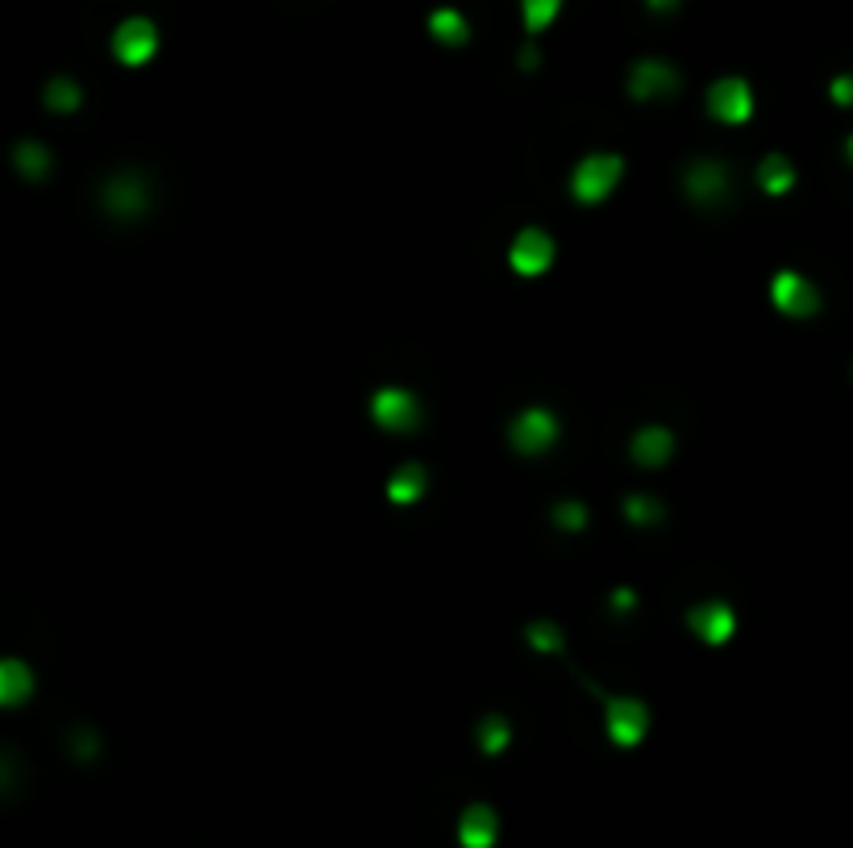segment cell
Segmentation results:
<instances>
[{
    "label": "cell",
    "mask_w": 853,
    "mask_h": 848,
    "mask_svg": "<svg viewBox=\"0 0 853 848\" xmlns=\"http://www.w3.org/2000/svg\"><path fill=\"white\" fill-rule=\"evenodd\" d=\"M554 258H558V245H554V238L546 233V229H537V225L521 229L508 245V266L516 271V275H525V279L546 275V271L554 266Z\"/></svg>",
    "instance_id": "cell-6"
},
{
    "label": "cell",
    "mask_w": 853,
    "mask_h": 848,
    "mask_svg": "<svg viewBox=\"0 0 853 848\" xmlns=\"http://www.w3.org/2000/svg\"><path fill=\"white\" fill-rule=\"evenodd\" d=\"M682 191L703 208L721 205L729 196V167L721 158H696L691 167L682 170Z\"/></svg>",
    "instance_id": "cell-9"
},
{
    "label": "cell",
    "mask_w": 853,
    "mask_h": 848,
    "mask_svg": "<svg viewBox=\"0 0 853 848\" xmlns=\"http://www.w3.org/2000/svg\"><path fill=\"white\" fill-rule=\"evenodd\" d=\"M758 188L766 196H787L796 188V163L787 154H766L758 163Z\"/></svg>",
    "instance_id": "cell-17"
},
{
    "label": "cell",
    "mask_w": 853,
    "mask_h": 848,
    "mask_svg": "<svg viewBox=\"0 0 853 848\" xmlns=\"http://www.w3.org/2000/svg\"><path fill=\"white\" fill-rule=\"evenodd\" d=\"M425 491H429V471H425L420 462H404V466L387 478V499L400 504V508L420 504V499H425Z\"/></svg>",
    "instance_id": "cell-16"
},
{
    "label": "cell",
    "mask_w": 853,
    "mask_h": 848,
    "mask_svg": "<svg viewBox=\"0 0 853 848\" xmlns=\"http://www.w3.org/2000/svg\"><path fill=\"white\" fill-rule=\"evenodd\" d=\"M558 416L550 408H525V412L516 416L508 425V445L516 453H525V458H537V453H546L558 441Z\"/></svg>",
    "instance_id": "cell-7"
},
{
    "label": "cell",
    "mask_w": 853,
    "mask_h": 848,
    "mask_svg": "<svg viewBox=\"0 0 853 848\" xmlns=\"http://www.w3.org/2000/svg\"><path fill=\"white\" fill-rule=\"evenodd\" d=\"M420 416H425V408L408 387H380L371 396V420L383 433H417Z\"/></svg>",
    "instance_id": "cell-2"
},
{
    "label": "cell",
    "mask_w": 853,
    "mask_h": 848,
    "mask_svg": "<svg viewBox=\"0 0 853 848\" xmlns=\"http://www.w3.org/2000/svg\"><path fill=\"white\" fill-rule=\"evenodd\" d=\"M679 84H682L679 71L666 58H642L628 71V96L633 100H663V96L679 92Z\"/></svg>",
    "instance_id": "cell-10"
},
{
    "label": "cell",
    "mask_w": 853,
    "mask_h": 848,
    "mask_svg": "<svg viewBox=\"0 0 853 848\" xmlns=\"http://www.w3.org/2000/svg\"><path fill=\"white\" fill-rule=\"evenodd\" d=\"M100 205L109 208L113 217H142L146 208H151V188H146V179L142 175H133V170H121V175H113L109 184H105V191H100Z\"/></svg>",
    "instance_id": "cell-11"
},
{
    "label": "cell",
    "mask_w": 853,
    "mask_h": 848,
    "mask_svg": "<svg viewBox=\"0 0 853 848\" xmlns=\"http://www.w3.org/2000/svg\"><path fill=\"white\" fill-rule=\"evenodd\" d=\"M845 154H850V163H853V133H850V142H845Z\"/></svg>",
    "instance_id": "cell-29"
},
{
    "label": "cell",
    "mask_w": 853,
    "mask_h": 848,
    "mask_svg": "<svg viewBox=\"0 0 853 848\" xmlns=\"http://www.w3.org/2000/svg\"><path fill=\"white\" fill-rule=\"evenodd\" d=\"M113 58L121 67H146L158 55V25L151 18H125L113 30Z\"/></svg>",
    "instance_id": "cell-5"
},
{
    "label": "cell",
    "mask_w": 853,
    "mask_h": 848,
    "mask_svg": "<svg viewBox=\"0 0 853 848\" xmlns=\"http://www.w3.org/2000/svg\"><path fill=\"white\" fill-rule=\"evenodd\" d=\"M500 840V815L488 803H474L458 819V845L462 848H495Z\"/></svg>",
    "instance_id": "cell-14"
},
{
    "label": "cell",
    "mask_w": 853,
    "mask_h": 848,
    "mask_svg": "<svg viewBox=\"0 0 853 848\" xmlns=\"http://www.w3.org/2000/svg\"><path fill=\"white\" fill-rule=\"evenodd\" d=\"M558 9H562V0H521V18H525V30H529V34L550 30L554 18H558Z\"/></svg>",
    "instance_id": "cell-24"
},
{
    "label": "cell",
    "mask_w": 853,
    "mask_h": 848,
    "mask_svg": "<svg viewBox=\"0 0 853 848\" xmlns=\"http://www.w3.org/2000/svg\"><path fill=\"white\" fill-rule=\"evenodd\" d=\"M633 462L637 466H645V471H658V466H666L670 458H675V433L670 429H663V425H645V429H637L633 433Z\"/></svg>",
    "instance_id": "cell-13"
},
{
    "label": "cell",
    "mask_w": 853,
    "mask_h": 848,
    "mask_svg": "<svg viewBox=\"0 0 853 848\" xmlns=\"http://www.w3.org/2000/svg\"><path fill=\"white\" fill-rule=\"evenodd\" d=\"M34 698V670L21 658L0 661V707H21Z\"/></svg>",
    "instance_id": "cell-15"
},
{
    "label": "cell",
    "mask_w": 853,
    "mask_h": 848,
    "mask_svg": "<svg viewBox=\"0 0 853 848\" xmlns=\"http://www.w3.org/2000/svg\"><path fill=\"white\" fill-rule=\"evenodd\" d=\"M708 117L721 125H745L754 117V92L741 76H724L708 88Z\"/></svg>",
    "instance_id": "cell-8"
},
{
    "label": "cell",
    "mask_w": 853,
    "mask_h": 848,
    "mask_svg": "<svg viewBox=\"0 0 853 848\" xmlns=\"http://www.w3.org/2000/svg\"><path fill=\"white\" fill-rule=\"evenodd\" d=\"M554 525L562 532H583L588 528V508L579 499H562V504H554Z\"/></svg>",
    "instance_id": "cell-25"
},
{
    "label": "cell",
    "mask_w": 853,
    "mask_h": 848,
    "mask_svg": "<svg viewBox=\"0 0 853 848\" xmlns=\"http://www.w3.org/2000/svg\"><path fill=\"white\" fill-rule=\"evenodd\" d=\"M829 96H833V104H841V109H853V76H836L829 84Z\"/></svg>",
    "instance_id": "cell-26"
},
{
    "label": "cell",
    "mask_w": 853,
    "mask_h": 848,
    "mask_svg": "<svg viewBox=\"0 0 853 848\" xmlns=\"http://www.w3.org/2000/svg\"><path fill=\"white\" fill-rule=\"evenodd\" d=\"M42 104L51 113H76L79 104H84V92H79V84L72 76H55L46 84V92H42Z\"/></svg>",
    "instance_id": "cell-20"
},
{
    "label": "cell",
    "mask_w": 853,
    "mask_h": 848,
    "mask_svg": "<svg viewBox=\"0 0 853 848\" xmlns=\"http://www.w3.org/2000/svg\"><path fill=\"white\" fill-rule=\"evenodd\" d=\"M621 179H625V158L621 154H588V158H579V167L570 170V196L579 205H600V200H608L616 191Z\"/></svg>",
    "instance_id": "cell-1"
},
{
    "label": "cell",
    "mask_w": 853,
    "mask_h": 848,
    "mask_svg": "<svg viewBox=\"0 0 853 848\" xmlns=\"http://www.w3.org/2000/svg\"><path fill=\"white\" fill-rule=\"evenodd\" d=\"M525 641L537 649V653H546V658H554V653H562V645H567V637H562V628L554 620H533L529 628H525Z\"/></svg>",
    "instance_id": "cell-23"
},
{
    "label": "cell",
    "mask_w": 853,
    "mask_h": 848,
    "mask_svg": "<svg viewBox=\"0 0 853 848\" xmlns=\"http://www.w3.org/2000/svg\"><path fill=\"white\" fill-rule=\"evenodd\" d=\"M604 733H608V740H612L616 749H637V745L645 740V733H649V707H645L642 698H633V695L608 698Z\"/></svg>",
    "instance_id": "cell-3"
},
{
    "label": "cell",
    "mask_w": 853,
    "mask_h": 848,
    "mask_svg": "<svg viewBox=\"0 0 853 848\" xmlns=\"http://www.w3.org/2000/svg\"><path fill=\"white\" fill-rule=\"evenodd\" d=\"M687 624H691V632H696L703 645L721 649V645L733 641V632H737V612L729 604H721V599H708V604L687 612Z\"/></svg>",
    "instance_id": "cell-12"
},
{
    "label": "cell",
    "mask_w": 853,
    "mask_h": 848,
    "mask_svg": "<svg viewBox=\"0 0 853 848\" xmlns=\"http://www.w3.org/2000/svg\"><path fill=\"white\" fill-rule=\"evenodd\" d=\"M429 38L441 42V46H462V42H471V25L458 9H434L429 13Z\"/></svg>",
    "instance_id": "cell-18"
},
{
    "label": "cell",
    "mask_w": 853,
    "mask_h": 848,
    "mask_svg": "<svg viewBox=\"0 0 853 848\" xmlns=\"http://www.w3.org/2000/svg\"><path fill=\"white\" fill-rule=\"evenodd\" d=\"M625 520L637 528H654L666 520V508L663 499H654V495H628L625 499Z\"/></svg>",
    "instance_id": "cell-22"
},
{
    "label": "cell",
    "mask_w": 853,
    "mask_h": 848,
    "mask_svg": "<svg viewBox=\"0 0 853 848\" xmlns=\"http://www.w3.org/2000/svg\"><path fill=\"white\" fill-rule=\"evenodd\" d=\"M770 304H775L783 317H791V321H808V317L820 312V291H816V283L808 275L778 271L775 279H770Z\"/></svg>",
    "instance_id": "cell-4"
},
{
    "label": "cell",
    "mask_w": 853,
    "mask_h": 848,
    "mask_svg": "<svg viewBox=\"0 0 853 848\" xmlns=\"http://www.w3.org/2000/svg\"><path fill=\"white\" fill-rule=\"evenodd\" d=\"M612 607H616V612H628V607H637V595H633L628 586H616V595H612Z\"/></svg>",
    "instance_id": "cell-27"
},
{
    "label": "cell",
    "mask_w": 853,
    "mask_h": 848,
    "mask_svg": "<svg viewBox=\"0 0 853 848\" xmlns=\"http://www.w3.org/2000/svg\"><path fill=\"white\" fill-rule=\"evenodd\" d=\"M13 167H18L25 179L42 184V179L55 170V158H51V151H46L42 142H30V137H25V142H18V146H13Z\"/></svg>",
    "instance_id": "cell-19"
},
{
    "label": "cell",
    "mask_w": 853,
    "mask_h": 848,
    "mask_svg": "<svg viewBox=\"0 0 853 848\" xmlns=\"http://www.w3.org/2000/svg\"><path fill=\"white\" fill-rule=\"evenodd\" d=\"M474 740H479V749L488 757H500L512 745V724L504 716H488L474 728Z\"/></svg>",
    "instance_id": "cell-21"
},
{
    "label": "cell",
    "mask_w": 853,
    "mask_h": 848,
    "mask_svg": "<svg viewBox=\"0 0 853 848\" xmlns=\"http://www.w3.org/2000/svg\"><path fill=\"white\" fill-rule=\"evenodd\" d=\"M645 4H649V9H654V13H666V9H675V4H679V0H645Z\"/></svg>",
    "instance_id": "cell-28"
}]
</instances>
